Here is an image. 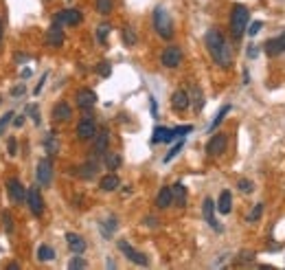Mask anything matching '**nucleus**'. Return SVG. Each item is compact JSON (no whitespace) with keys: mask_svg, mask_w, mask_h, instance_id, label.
Instances as JSON below:
<instances>
[{"mask_svg":"<svg viewBox=\"0 0 285 270\" xmlns=\"http://www.w3.org/2000/svg\"><path fill=\"white\" fill-rule=\"evenodd\" d=\"M191 106V97H189V92L187 90H175L173 94H171V108L175 112H185L187 108Z\"/></svg>","mask_w":285,"mask_h":270,"instance_id":"nucleus-15","label":"nucleus"},{"mask_svg":"<svg viewBox=\"0 0 285 270\" xmlns=\"http://www.w3.org/2000/svg\"><path fill=\"white\" fill-rule=\"evenodd\" d=\"M189 132H193V126H180V128H171V136H173V141L175 138H185V134Z\"/></svg>","mask_w":285,"mask_h":270,"instance_id":"nucleus-36","label":"nucleus"},{"mask_svg":"<svg viewBox=\"0 0 285 270\" xmlns=\"http://www.w3.org/2000/svg\"><path fill=\"white\" fill-rule=\"evenodd\" d=\"M244 84H250V75H248V70L244 72Z\"/></svg>","mask_w":285,"mask_h":270,"instance_id":"nucleus-53","label":"nucleus"},{"mask_svg":"<svg viewBox=\"0 0 285 270\" xmlns=\"http://www.w3.org/2000/svg\"><path fill=\"white\" fill-rule=\"evenodd\" d=\"M110 72H112V64L110 62H101L97 66V75H101V77H110Z\"/></svg>","mask_w":285,"mask_h":270,"instance_id":"nucleus-40","label":"nucleus"},{"mask_svg":"<svg viewBox=\"0 0 285 270\" xmlns=\"http://www.w3.org/2000/svg\"><path fill=\"white\" fill-rule=\"evenodd\" d=\"M263 51H266L268 57H276V55H283L285 53V31L276 38H270L266 44H263Z\"/></svg>","mask_w":285,"mask_h":270,"instance_id":"nucleus-11","label":"nucleus"},{"mask_svg":"<svg viewBox=\"0 0 285 270\" xmlns=\"http://www.w3.org/2000/svg\"><path fill=\"white\" fill-rule=\"evenodd\" d=\"M7 191H9L11 200L18 202V204L27 200V189H24V185H22L18 178H9V180H7Z\"/></svg>","mask_w":285,"mask_h":270,"instance_id":"nucleus-12","label":"nucleus"},{"mask_svg":"<svg viewBox=\"0 0 285 270\" xmlns=\"http://www.w3.org/2000/svg\"><path fill=\"white\" fill-rule=\"evenodd\" d=\"M261 29H263V22H261V20H254V22L246 29V33L250 35V38H254V35H257V33L261 31Z\"/></svg>","mask_w":285,"mask_h":270,"instance_id":"nucleus-42","label":"nucleus"},{"mask_svg":"<svg viewBox=\"0 0 285 270\" xmlns=\"http://www.w3.org/2000/svg\"><path fill=\"white\" fill-rule=\"evenodd\" d=\"M27 112L33 116V123H35V126H40V114H38V108H35V106H29V108H27Z\"/></svg>","mask_w":285,"mask_h":270,"instance_id":"nucleus-46","label":"nucleus"},{"mask_svg":"<svg viewBox=\"0 0 285 270\" xmlns=\"http://www.w3.org/2000/svg\"><path fill=\"white\" fill-rule=\"evenodd\" d=\"M97 169H99L97 160H88V163L82 167V171H79V176H82V178H92L94 174H97Z\"/></svg>","mask_w":285,"mask_h":270,"instance_id":"nucleus-30","label":"nucleus"},{"mask_svg":"<svg viewBox=\"0 0 285 270\" xmlns=\"http://www.w3.org/2000/svg\"><path fill=\"white\" fill-rule=\"evenodd\" d=\"M62 16H64V24H68V27H77L84 20V13L79 9H64Z\"/></svg>","mask_w":285,"mask_h":270,"instance_id":"nucleus-22","label":"nucleus"},{"mask_svg":"<svg viewBox=\"0 0 285 270\" xmlns=\"http://www.w3.org/2000/svg\"><path fill=\"white\" fill-rule=\"evenodd\" d=\"M64 24L60 22H53L48 27V33H46V42H48V46H53V48H60L64 44Z\"/></svg>","mask_w":285,"mask_h":270,"instance_id":"nucleus-13","label":"nucleus"},{"mask_svg":"<svg viewBox=\"0 0 285 270\" xmlns=\"http://www.w3.org/2000/svg\"><path fill=\"white\" fill-rule=\"evenodd\" d=\"M75 101H77L79 110H90V108H94V104H97V92L90 88H82V90H77Z\"/></svg>","mask_w":285,"mask_h":270,"instance_id":"nucleus-9","label":"nucleus"},{"mask_svg":"<svg viewBox=\"0 0 285 270\" xmlns=\"http://www.w3.org/2000/svg\"><path fill=\"white\" fill-rule=\"evenodd\" d=\"M94 7L101 16H110L114 11V0H94Z\"/></svg>","mask_w":285,"mask_h":270,"instance_id":"nucleus-28","label":"nucleus"},{"mask_svg":"<svg viewBox=\"0 0 285 270\" xmlns=\"http://www.w3.org/2000/svg\"><path fill=\"white\" fill-rule=\"evenodd\" d=\"M72 116V108L66 104V101H60V104L53 106V119L55 121H68Z\"/></svg>","mask_w":285,"mask_h":270,"instance_id":"nucleus-19","label":"nucleus"},{"mask_svg":"<svg viewBox=\"0 0 285 270\" xmlns=\"http://www.w3.org/2000/svg\"><path fill=\"white\" fill-rule=\"evenodd\" d=\"M103 160H106V167H108V169H112V171L121 167V156L116 154V152H106Z\"/></svg>","mask_w":285,"mask_h":270,"instance_id":"nucleus-27","label":"nucleus"},{"mask_svg":"<svg viewBox=\"0 0 285 270\" xmlns=\"http://www.w3.org/2000/svg\"><path fill=\"white\" fill-rule=\"evenodd\" d=\"M108 143H110V134H108V130H101V132L94 134V154H99V156H103L106 152H108Z\"/></svg>","mask_w":285,"mask_h":270,"instance_id":"nucleus-17","label":"nucleus"},{"mask_svg":"<svg viewBox=\"0 0 285 270\" xmlns=\"http://www.w3.org/2000/svg\"><path fill=\"white\" fill-rule=\"evenodd\" d=\"M261 215H263V202H257V204L252 207L250 213H248V222H250V224L259 222V220H261Z\"/></svg>","mask_w":285,"mask_h":270,"instance_id":"nucleus-34","label":"nucleus"},{"mask_svg":"<svg viewBox=\"0 0 285 270\" xmlns=\"http://www.w3.org/2000/svg\"><path fill=\"white\" fill-rule=\"evenodd\" d=\"M226 145H228V138H226L224 132L213 134L209 138V143H206V154L209 156H222L226 152Z\"/></svg>","mask_w":285,"mask_h":270,"instance_id":"nucleus-7","label":"nucleus"},{"mask_svg":"<svg viewBox=\"0 0 285 270\" xmlns=\"http://www.w3.org/2000/svg\"><path fill=\"white\" fill-rule=\"evenodd\" d=\"M171 141H173L171 128H163V126L153 128V136H151V143L153 145H158V143H171Z\"/></svg>","mask_w":285,"mask_h":270,"instance_id":"nucleus-21","label":"nucleus"},{"mask_svg":"<svg viewBox=\"0 0 285 270\" xmlns=\"http://www.w3.org/2000/svg\"><path fill=\"white\" fill-rule=\"evenodd\" d=\"M46 79H48V72H44V75H42V79H40V84L35 86V90H33V94H35V97H38V94L42 92V88H44V84H46Z\"/></svg>","mask_w":285,"mask_h":270,"instance_id":"nucleus-47","label":"nucleus"},{"mask_svg":"<svg viewBox=\"0 0 285 270\" xmlns=\"http://www.w3.org/2000/svg\"><path fill=\"white\" fill-rule=\"evenodd\" d=\"M123 42H125V46H134L136 44V33L132 27H125L123 29Z\"/></svg>","mask_w":285,"mask_h":270,"instance_id":"nucleus-35","label":"nucleus"},{"mask_svg":"<svg viewBox=\"0 0 285 270\" xmlns=\"http://www.w3.org/2000/svg\"><path fill=\"white\" fill-rule=\"evenodd\" d=\"M215 209H217L222 215H228L230 211H232V195H230L228 189H224V191L219 193V200H217V204H215Z\"/></svg>","mask_w":285,"mask_h":270,"instance_id":"nucleus-18","label":"nucleus"},{"mask_svg":"<svg viewBox=\"0 0 285 270\" xmlns=\"http://www.w3.org/2000/svg\"><path fill=\"white\" fill-rule=\"evenodd\" d=\"M35 178H38V185H42V187L50 185V180H53V163H50V158H42L38 163Z\"/></svg>","mask_w":285,"mask_h":270,"instance_id":"nucleus-6","label":"nucleus"},{"mask_svg":"<svg viewBox=\"0 0 285 270\" xmlns=\"http://www.w3.org/2000/svg\"><path fill=\"white\" fill-rule=\"evenodd\" d=\"M44 148L48 150V154H57V152H60V143L55 141V132H48L46 141H44Z\"/></svg>","mask_w":285,"mask_h":270,"instance_id":"nucleus-33","label":"nucleus"},{"mask_svg":"<svg viewBox=\"0 0 285 270\" xmlns=\"http://www.w3.org/2000/svg\"><path fill=\"white\" fill-rule=\"evenodd\" d=\"M156 217H147V220H145V224H149V226H156Z\"/></svg>","mask_w":285,"mask_h":270,"instance_id":"nucleus-52","label":"nucleus"},{"mask_svg":"<svg viewBox=\"0 0 285 270\" xmlns=\"http://www.w3.org/2000/svg\"><path fill=\"white\" fill-rule=\"evenodd\" d=\"M182 148H185V138H180V141L175 143L169 152H167V154H165V158H163V163H171V160H173V158H175V156H178L180 152H182Z\"/></svg>","mask_w":285,"mask_h":270,"instance_id":"nucleus-31","label":"nucleus"},{"mask_svg":"<svg viewBox=\"0 0 285 270\" xmlns=\"http://www.w3.org/2000/svg\"><path fill=\"white\" fill-rule=\"evenodd\" d=\"M27 202H29V209H31V213L35 217H40L42 211H44V200H42V193H40L38 187H31L27 191Z\"/></svg>","mask_w":285,"mask_h":270,"instance_id":"nucleus-10","label":"nucleus"},{"mask_svg":"<svg viewBox=\"0 0 285 270\" xmlns=\"http://www.w3.org/2000/svg\"><path fill=\"white\" fill-rule=\"evenodd\" d=\"M0 101H3V97H0Z\"/></svg>","mask_w":285,"mask_h":270,"instance_id":"nucleus-55","label":"nucleus"},{"mask_svg":"<svg viewBox=\"0 0 285 270\" xmlns=\"http://www.w3.org/2000/svg\"><path fill=\"white\" fill-rule=\"evenodd\" d=\"M237 187H239V191H241V193H252V191H254L252 180H248V178H241V180L237 182Z\"/></svg>","mask_w":285,"mask_h":270,"instance_id":"nucleus-38","label":"nucleus"},{"mask_svg":"<svg viewBox=\"0 0 285 270\" xmlns=\"http://www.w3.org/2000/svg\"><path fill=\"white\" fill-rule=\"evenodd\" d=\"M88 266V261L84 259V257H72L70 261H68V268L70 270H77V268H86Z\"/></svg>","mask_w":285,"mask_h":270,"instance_id":"nucleus-41","label":"nucleus"},{"mask_svg":"<svg viewBox=\"0 0 285 270\" xmlns=\"http://www.w3.org/2000/svg\"><path fill=\"white\" fill-rule=\"evenodd\" d=\"M259 46L257 44H248V48H246V55L250 57V60H254V57H259Z\"/></svg>","mask_w":285,"mask_h":270,"instance_id":"nucleus-44","label":"nucleus"},{"mask_svg":"<svg viewBox=\"0 0 285 270\" xmlns=\"http://www.w3.org/2000/svg\"><path fill=\"white\" fill-rule=\"evenodd\" d=\"M24 116H27V114L16 116V119H13V126H16V128H22V126H24Z\"/></svg>","mask_w":285,"mask_h":270,"instance_id":"nucleus-49","label":"nucleus"},{"mask_svg":"<svg viewBox=\"0 0 285 270\" xmlns=\"http://www.w3.org/2000/svg\"><path fill=\"white\" fill-rule=\"evenodd\" d=\"M173 204V191H171V187H163L158 191L156 195V207L158 209H167V207H171Z\"/></svg>","mask_w":285,"mask_h":270,"instance_id":"nucleus-20","label":"nucleus"},{"mask_svg":"<svg viewBox=\"0 0 285 270\" xmlns=\"http://www.w3.org/2000/svg\"><path fill=\"white\" fill-rule=\"evenodd\" d=\"M204 44H206L209 53L217 66H222V68L230 66L232 53H230V46H228V42H226L224 33L219 31V29H209L206 35H204Z\"/></svg>","mask_w":285,"mask_h":270,"instance_id":"nucleus-1","label":"nucleus"},{"mask_svg":"<svg viewBox=\"0 0 285 270\" xmlns=\"http://www.w3.org/2000/svg\"><path fill=\"white\" fill-rule=\"evenodd\" d=\"M24 92H27V86H24V82H22V84L16 86V88H11V97H22Z\"/></svg>","mask_w":285,"mask_h":270,"instance_id":"nucleus-45","label":"nucleus"},{"mask_svg":"<svg viewBox=\"0 0 285 270\" xmlns=\"http://www.w3.org/2000/svg\"><path fill=\"white\" fill-rule=\"evenodd\" d=\"M149 104H151V114H153V116H158V104H156V99L151 97Z\"/></svg>","mask_w":285,"mask_h":270,"instance_id":"nucleus-50","label":"nucleus"},{"mask_svg":"<svg viewBox=\"0 0 285 270\" xmlns=\"http://www.w3.org/2000/svg\"><path fill=\"white\" fill-rule=\"evenodd\" d=\"M18 154V143H16V138H9V156H16Z\"/></svg>","mask_w":285,"mask_h":270,"instance_id":"nucleus-48","label":"nucleus"},{"mask_svg":"<svg viewBox=\"0 0 285 270\" xmlns=\"http://www.w3.org/2000/svg\"><path fill=\"white\" fill-rule=\"evenodd\" d=\"M0 44H3V20H0Z\"/></svg>","mask_w":285,"mask_h":270,"instance_id":"nucleus-54","label":"nucleus"},{"mask_svg":"<svg viewBox=\"0 0 285 270\" xmlns=\"http://www.w3.org/2000/svg\"><path fill=\"white\" fill-rule=\"evenodd\" d=\"M116 226H119V220H116L114 215H110L106 222H101V224H99V229H101V233H103V237L110 239V237H112V233L116 231Z\"/></svg>","mask_w":285,"mask_h":270,"instance_id":"nucleus-25","label":"nucleus"},{"mask_svg":"<svg viewBox=\"0 0 285 270\" xmlns=\"http://www.w3.org/2000/svg\"><path fill=\"white\" fill-rule=\"evenodd\" d=\"M248 20H250V11L246 5H232L230 11V33L235 40H241V35L248 29Z\"/></svg>","mask_w":285,"mask_h":270,"instance_id":"nucleus-2","label":"nucleus"},{"mask_svg":"<svg viewBox=\"0 0 285 270\" xmlns=\"http://www.w3.org/2000/svg\"><path fill=\"white\" fill-rule=\"evenodd\" d=\"M153 29H156V33H158L163 40H171V38H173V22H171V16H169V11H167L163 5H158L156 9H153Z\"/></svg>","mask_w":285,"mask_h":270,"instance_id":"nucleus-3","label":"nucleus"},{"mask_svg":"<svg viewBox=\"0 0 285 270\" xmlns=\"http://www.w3.org/2000/svg\"><path fill=\"white\" fill-rule=\"evenodd\" d=\"M171 191H173V202H175V207H187V187L182 185V182H175V185L171 187Z\"/></svg>","mask_w":285,"mask_h":270,"instance_id":"nucleus-23","label":"nucleus"},{"mask_svg":"<svg viewBox=\"0 0 285 270\" xmlns=\"http://www.w3.org/2000/svg\"><path fill=\"white\" fill-rule=\"evenodd\" d=\"M66 244H68V248L75 255H82L86 248H88V244H86V239L82 237V235H77V233H66Z\"/></svg>","mask_w":285,"mask_h":270,"instance_id":"nucleus-16","label":"nucleus"},{"mask_svg":"<svg viewBox=\"0 0 285 270\" xmlns=\"http://www.w3.org/2000/svg\"><path fill=\"white\" fill-rule=\"evenodd\" d=\"M189 97H191L193 110H195V112H200L202 108H204V94H202V90L197 88V86H193V90H191V94H189Z\"/></svg>","mask_w":285,"mask_h":270,"instance_id":"nucleus-26","label":"nucleus"},{"mask_svg":"<svg viewBox=\"0 0 285 270\" xmlns=\"http://www.w3.org/2000/svg\"><path fill=\"white\" fill-rule=\"evenodd\" d=\"M119 185H121V180H119L116 174H108V176H103V178H101V182H99V187L103 189V191H116Z\"/></svg>","mask_w":285,"mask_h":270,"instance_id":"nucleus-24","label":"nucleus"},{"mask_svg":"<svg viewBox=\"0 0 285 270\" xmlns=\"http://www.w3.org/2000/svg\"><path fill=\"white\" fill-rule=\"evenodd\" d=\"M202 213H204V220L209 222V226L213 231H217V233H222V226L217 224V220H215V202L211 200V198H206L202 202Z\"/></svg>","mask_w":285,"mask_h":270,"instance_id":"nucleus-14","label":"nucleus"},{"mask_svg":"<svg viewBox=\"0 0 285 270\" xmlns=\"http://www.w3.org/2000/svg\"><path fill=\"white\" fill-rule=\"evenodd\" d=\"M119 251L125 255V257L132 261V264H136V266H149V259H147V255L141 253V251H136L134 246H132L129 242H125V239H119Z\"/></svg>","mask_w":285,"mask_h":270,"instance_id":"nucleus-4","label":"nucleus"},{"mask_svg":"<svg viewBox=\"0 0 285 270\" xmlns=\"http://www.w3.org/2000/svg\"><path fill=\"white\" fill-rule=\"evenodd\" d=\"M228 112H230V106H222V108H219V112L215 114V119L211 121V126H209V132H215V130H217V126L224 121V116L228 114Z\"/></svg>","mask_w":285,"mask_h":270,"instance_id":"nucleus-29","label":"nucleus"},{"mask_svg":"<svg viewBox=\"0 0 285 270\" xmlns=\"http://www.w3.org/2000/svg\"><path fill=\"white\" fill-rule=\"evenodd\" d=\"M13 116H16V114H13L11 110L7 112V114H3V116H0V136L5 134V130H7V126H9V123L13 121Z\"/></svg>","mask_w":285,"mask_h":270,"instance_id":"nucleus-39","label":"nucleus"},{"mask_svg":"<svg viewBox=\"0 0 285 270\" xmlns=\"http://www.w3.org/2000/svg\"><path fill=\"white\" fill-rule=\"evenodd\" d=\"M97 134V123H94L92 116H84L82 121L77 123V136L79 141H90Z\"/></svg>","mask_w":285,"mask_h":270,"instance_id":"nucleus-8","label":"nucleus"},{"mask_svg":"<svg viewBox=\"0 0 285 270\" xmlns=\"http://www.w3.org/2000/svg\"><path fill=\"white\" fill-rule=\"evenodd\" d=\"M112 31V27L110 24H101L97 27V42H101V44H106V40H108V33Z\"/></svg>","mask_w":285,"mask_h":270,"instance_id":"nucleus-37","label":"nucleus"},{"mask_svg":"<svg viewBox=\"0 0 285 270\" xmlns=\"http://www.w3.org/2000/svg\"><path fill=\"white\" fill-rule=\"evenodd\" d=\"M160 62H163L165 68H178L182 64V48L175 46V44L167 46L163 51V55H160Z\"/></svg>","mask_w":285,"mask_h":270,"instance_id":"nucleus-5","label":"nucleus"},{"mask_svg":"<svg viewBox=\"0 0 285 270\" xmlns=\"http://www.w3.org/2000/svg\"><path fill=\"white\" fill-rule=\"evenodd\" d=\"M3 224H5V231L7 233L13 231V217H11L9 211H5V213H3Z\"/></svg>","mask_w":285,"mask_h":270,"instance_id":"nucleus-43","label":"nucleus"},{"mask_svg":"<svg viewBox=\"0 0 285 270\" xmlns=\"http://www.w3.org/2000/svg\"><path fill=\"white\" fill-rule=\"evenodd\" d=\"M38 259L40 261H50V259H55V251L50 248L48 244H42L38 248Z\"/></svg>","mask_w":285,"mask_h":270,"instance_id":"nucleus-32","label":"nucleus"},{"mask_svg":"<svg viewBox=\"0 0 285 270\" xmlns=\"http://www.w3.org/2000/svg\"><path fill=\"white\" fill-rule=\"evenodd\" d=\"M20 75H22V79H27V77H31V68H24V70H22V72H20Z\"/></svg>","mask_w":285,"mask_h":270,"instance_id":"nucleus-51","label":"nucleus"}]
</instances>
